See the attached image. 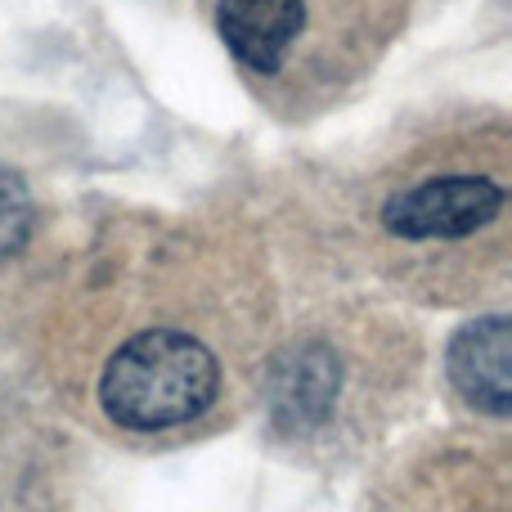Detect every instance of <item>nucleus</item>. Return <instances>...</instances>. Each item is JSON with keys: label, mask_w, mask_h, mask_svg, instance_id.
Returning a JSON list of instances; mask_svg holds the SVG:
<instances>
[{"label": "nucleus", "mask_w": 512, "mask_h": 512, "mask_svg": "<svg viewBox=\"0 0 512 512\" xmlns=\"http://www.w3.org/2000/svg\"><path fill=\"white\" fill-rule=\"evenodd\" d=\"M216 387H221V369L203 342L176 328H149L117 346L99 396L108 418L126 432H167L194 423L216 400Z\"/></svg>", "instance_id": "nucleus-1"}, {"label": "nucleus", "mask_w": 512, "mask_h": 512, "mask_svg": "<svg viewBox=\"0 0 512 512\" xmlns=\"http://www.w3.org/2000/svg\"><path fill=\"white\" fill-rule=\"evenodd\" d=\"M508 194L490 176H432L423 185H409L382 207V225L405 243H450L486 230L504 212Z\"/></svg>", "instance_id": "nucleus-2"}, {"label": "nucleus", "mask_w": 512, "mask_h": 512, "mask_svg": "<svg viewBox=\"0 0 512 512\" xmlns=\"http://www.w3.org/2000/svg\"><path fill=\"white\" fill-rule=\"evenodd\" d=\"M306 27V0H216V32L252 72H279Z\"/></svg>", "instance_id": "nucleus-3"}, {"label": "nucleus", "mask_w": 512, "mask_h": 512, "mask_svg": "<svg viewBox=\"0 0 512 512\" xmlns=\"http://www.w3.org/2000/svg\"><path fill=\"white\" fill-rule=\"evenodd\" d=\"M508 351H512L508 315H486V319H472V324H463L459 333H454L450 360H445L459 396L490 418H504L508 405H512Z\"/></svg>", "instance_id": "nucleus-4"}, {"label": "nucleus", "mask_w": 512, "mask_h": 512, "mask_svg": "<svg viewBox=\"0 0 512 512\" xmlns=\"http://www.w3.org/2000/svg\"><path fill=\"white\" fill-rule=\"evenodd\" d=\"M337 400V360L319 346H301V351L283 355L270 382V405L279 423L288 427H315L328 418Z\"/></svg>", "instance_id": "nucleus-5"}, {"label": "nucleus", "mask_w": 512, "mask_h": 512, "mask_svg": "<svg viewBox=\"0 0 512 512\" xmlns=\"http://www.w3.org/2000/svg\"><path fill=\"white\" fill-rule=\"evenodd\" d=\"M32 234V198L14 171H0V256L23 248Z\"/></svg>", "instance_id": "nucleus-6"}]
</instances>
